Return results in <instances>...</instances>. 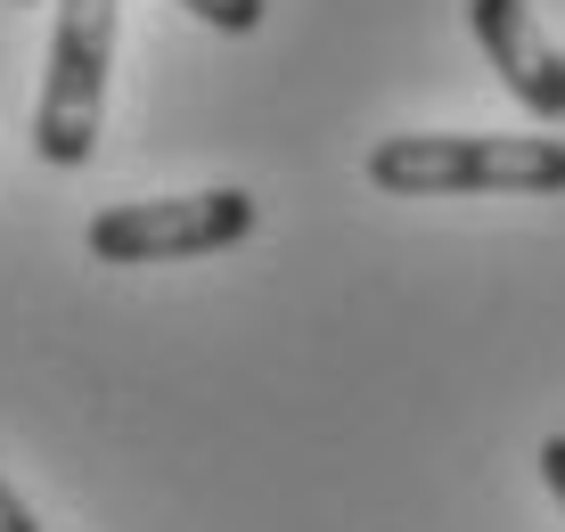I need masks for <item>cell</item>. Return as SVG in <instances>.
Returning <instances> with one entry per match:
<instances>
[{"instance_id": "6da1fadb", "label": "cell", "mask_w": 565, "mask_h": 532, "mask_svg": "<svg viewBox=\"0 0 565 532\" xmlns=\"http://www.w3.org/2000/svg\"><path fill=\"white\" fill-rule=\"evenodd\" d=\"M385 196H565L557 131H394L369 148Z\"/></svg>"}, {"instance_id": "3957f363", "label": "cell", "mask_w": 565, "mask_h": 532, "mask_svg": "<svg viewBox=\"0 0 565 532\" xmlns=\"http://www.w3.org/2000/svg\"><path fill=\"white\" fill-rule=\"evenodd\" d=\"M263 230V196L246 189H198V196H124L90 213V254L99 263H198L230 254Z\"/></svg>"}, {"instance_id": "7a4b0ae2", "label": "cell", "mask_w": 565, "mask_h": 532, "mask_svg": "<svg viewBox=\"0 0 565 532\" xmlns=\"http://www.w3.org/2000/svg\"><path fill=\"white\" fill-rule=\"evenodd\" d=\"M115 17H124V0H57L42 115H33V148H42V164H57V172L90 164V148H99L107 66H115Z\"/></svg>"}, {"instance_id": "277c9868", "label": "cell", "mask_w": 565, "mask_h": 532, "mask_svg": "<svg viewBox=\"0 0 565 532\" xmlns=\"http://www.w3.org/2000/svg\"><path fill=\"white\" fill-rule=\"evenodd\" d=\"M467 25H476L483 57L500 66V83L524 115H541V124H565V57L557 42L541 33L533 0H467Z\"/></svg>"}, {"instance_id": "5b68a950", "label": "cell", "mask_w": 565, "mask_h": 532, "mask_svg": "<svg viewBox=\"0 0 565 532\" xmlns=\"http://www.w3.org/2000/svg\"><path fill=\"white\" fill-rule=\"evenodd\" d=\"M198 25H213V33H263V9L270 0H181Z\"/></svg>"}, {"instance_id": "8992f818", "label": "cell", "mask_w": 565, "mask_h": 532, "mask_svg": "<svg viewBox=\"0 0 565 532\" xmlns=\"http://www.w3.org/2000/svg\"><path fill=\"white\" fill-rule=\"evenodd\" d=\"M541 483H550V491H557V508H565V435L541 443Z\"/></svg>"}, {"instance_id": "52a82bcc", "label": "cell", "mask_w": 565, "mask_h": 532, "mask_svg": "<svg viewBox=\"0 0 565 532\" xmlns=\"http://www.w3.org/2000/svg\"><path fill=\"white\" fill-rule=\"evenodd\" d=\"M0 532H42V524H33V508H25V500H17V491H9V483H0Z\"/></svg>"}]
</instances>
